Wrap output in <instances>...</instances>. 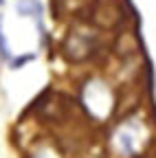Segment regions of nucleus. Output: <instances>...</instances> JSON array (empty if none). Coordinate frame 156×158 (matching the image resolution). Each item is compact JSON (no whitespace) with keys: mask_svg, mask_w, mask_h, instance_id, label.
Wrapping results in <instances>:
<instances>
[{"mask_svg":"<svg viewBox=\"0 0 156 158\" xmlns=\"http://www.w3.org/2000/svg\"><path fill=\"white\" fill-rule=\"evenodd\" d=\"M150 143V132L141 118L125 116L108 134V145L116 158H141Z\"/></svg>","mask_w":156,"mask_h":158,"instance_id":"1","label":"nucleus"},{"mask_svg":"<svg viewBox=\"0 0 156 158\" xmlns=\"http://www.w3.org/2000/svg\"><path fill=\"white\" fill-rule=\"evenodd\" d=\"M97 46V35L95 33H88V31H70L68 35V42H66V53L70 59L75 62H84L92 55Z\"/></svg>","mask_w":156,"mask_h":158,"instance_id":"2","label":"nucleus"},{"mask_svg":"<svg viewBox=\"0 0 156 158\" xmlns=\"http://www.w3.org/2000/svg\"><path fill=\"white\" fill-rule=\"evenodd\" d=\"M13 9L20 18H31L33 22L46 20V7H44L42 0H15Z\"/></svg>","mask_w":156,"mask_h":158,"instance_id":"3","label":"nucleus"},{"mask_svg":"<svg viewBox=\"0 0 156 158\" xmlns=\"http://www.w3.org/2000/svg\"><path fill=\"white\" fill-rule=\"evenodd\" d=\"M24 158H66V156L57 147V143L48 141V138H42V141H35L31 145V149L27 152Z\"/></svg>","mask_w":156,"mask_h":158,"instance_id":"4","label":"nucleus"},{"mask_svg":"<svg viewBox=\"0 0 156 158\" xmlns=\"http://www.w3.org/2000/svg\"><path fill=\"white\" fill-rule=\"evenodd\" d=\"M13 57V51H11V44L7 40V33H5V18L0 13V62L2 64H9Z\"/></svg>","mask_w":156,"mask_h":158,"instance_id":"5","label":"nucleus"},{"mask_svg":"<svg viewBox=\"0 0 156 158\" xmlns=\"http://www.w3.org/2000/svg\"><path fill=\"white\" fill-rule=\"evenodd\" d=\"M35 59H37V53H20V55H13L7 66H9V70H20V68L29 66L31 62H35Z\"/></svg>","mask_w":156,"mask_h":158,"instance_id":"6","label":"nucleus"},{"mask_svg":"<svg viewBox=\"0 0 156 158\" xmlns=\"http://www.w3.org/2000/svg\"><path fill=\"white\" fill-rule=\"evenodd\" d=\"M7 5V0H0V7H5Z\"/></svg>","mask_w":156,"mask_h":158,"instance_id":"7","label":"nucleus"}]
</instances>
